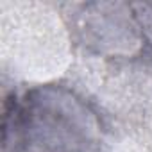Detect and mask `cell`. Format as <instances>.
I'll return each mask as SVG.
<instances>
[{
  "instance_id": "cell-1",
  "label": "cell",
  "mask_w": 152,
  "mask_h": 152,
  "mask_svg": "<svg viewBox=\"0 0 152 152\" xmlns=\"http://www.w3.org/2000/svg\"><path fill=\"white\" fill-rule=\"evenodd\" d=\"M2 152H106V129L77 90L38 84L4 100Z\"/></svg>"
}]
</instances>
